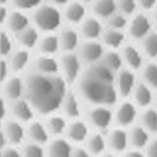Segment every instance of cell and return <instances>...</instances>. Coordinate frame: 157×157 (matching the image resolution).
Returning <instances> with one entry per match:
<instances>
[{"label":"cell","mask_w":157,"mask_h":157,"mask_svg":"<svg viewBox=\"0 0 157 157\" xmlns=\"http://www.w3.org/2000/svg\"><path fill=\"white\" fill-rule=\"evenodd\" d=\"M25 91L28 100L37 112L50 114L57 110L63 103L67 85L63 78L57 75L37 72L28 76Z\"/></svg>","instance_id":"1"},{"label":"cell","mask_w":157,"mask_h":157,"mask_svg":"<svg viewBox=\"0 0 157 157\" xmlns=\"http://www.w3.org/2000/svg\"><path fill=\"white\" fill-rule=\"evenodd\" d=\"M82 96L87 101L95 105L109 106L115 104L118 99V91L114 82H106L99 80L89 74H85L78 84Z\"/></svg>","instance_id":"2"},{"label":"cell","mask_w":157,"mask_h":157,"mask_svg":"<svg viewBox=\"0 0 157 157\" xmlns=\"http://www.w3.org/2000/svg\"><path fill=\"white\" fill-rule=\"evenodd\" d=\"M33 19L36 25L43 32H53L61 25V13L52 5H43L38 8Z\"/></svg>","instance_id":"3"},{"label":"cell","mask_w":157,"mask_h":157,"mask_svg":"<svg viewBox=\"0 0 157 157\" xmlns=\"http://www.w3.org/2000/svg\"><path fill=\"white\" fill-rule=\"evenodd\" d=\"M89 119L98 129L105 131L110 127L113 122V113L105 105H98L89 113Z\"/></svg>","instance_id":"4"},{"label":"cell","mask_w":157,"mask_h":157,"mask_svg":"<svg viewBox=\"0 0 157 157\" xmlns=\"http://www.w3.org/2000/svg\"><path fill=\"white\" fill-rule=\"evenodd\" d=\"M152 32L151 19L144 14H137L129 24V33L136 39H143Z\"/></svg>","instance_id":"5"},{"label":"cell","mask_w":157,"mask_h":157,"mask_svg":"<svg viewBox=\"0 0 157 157\" xmlns=\"http://www.w3.org/2000/svg\"><path fill=\"white\" fill-rule=\"evenodd\" d=\"M136 76L133 71L131 70H119L117 76V91L121 94L123 98L129 96L133 94L134 87H136Z\"/></svg>","instance_id":"6"},{"label":"cell","mask_w":157,"mask_h":157,"mask_svg":"<svg viewBox=\"0 0 157 157\" xmlns=\"http://www.w3.org/2000/svg\"><path fill=\"white\" fill-rule=\"evenodd\" d=\"M62 68H63V72L65 76L67 78V81H75L76 78L78 77V74H80V58H78L77 55L72 53V52H68L67 55H65L62 57Z\"/></svg>","instance_id":"7"},{"label":"cell","mask_w":157,"mask_h":157,"mask_svg":"<svg viewBox=\"0 0 157 157\" xmlns=\"http://www.w3.org/2000/svg\"><path fill=\"white\" fill-rule=\"evenodd\" d=\"M81 58L87 62V63H95L99 60H101L104 56V47L101 43L95 42V41H89L81 46L80 51Z\"/></svg>","instance_id":"8"},{"label":"cell","mask_w":157,"mask_h":157,"mask_svg":"<svg viewBox=\"0 0 157 157\" xmlns=\"http://www.w3.org/2000/svg\"><path fill=\"white\" fill-rule=\"evenodd\" d=\"M117 122L122 127L131 125L137 118V108L131 101H124L119 105L117 110Z\"/></svg>","instance_id":"9"},{"label":"cell","mask_w":157,"mask_h":157,"mask_svg":"<svg viewBox=\"0 0 157 157\" xmlns=\"http://www.w3.org/2000/svg\"><path fill=\"white\" fill-rule=\"evenodd\" d=\"M4 134H5V140H8L12 144L17 146L21 144L24 138V129L21 125V123L15 121H9L4 127Z\"/></svg>","instance_id":"10"},{"label":"cell","mask_w":157,"mask_h":157,"mask_svg":"<svg viewBox=\"0 0 157 157\" xmlns=\"http://www.w3.org/2000/svg\"><path fill=\"white\" fill-rule=\"evenodd\" d=\"M109 146L112 147V150L115 152H123L127 150L129 143V138H128V133L122 128H117L114 131H112V133L109 134Z\"/></svg>","instance_id":"11"},{"label":"cell","mask_w":157,"mask_h":157,"mask_svg":"<svg viewBox=\"0 0 157 157\" xmlns=\"http://www.w3.org/2000/svg\"><path fill=\"white\" fill-rule=\"evenodd\" d=\"M134 100L136 104L141 108H148L153 100V93L152 89L147 84H137L134 87Z\"/></svg>","instance_id":"12"},{"label":"cell","mask_w":157,"mask_h":157,"mask_svg":"<svg viewBox=\"0 0 157 157\" xmlns=\"http://www.w3.org/2000/svg\"><path fill=\"white\" fill-rule=\"evenodd\" d=\"M128 138L129 143L136 148H144L150 143V132H147L142 125H136L131 129Z\"/></svg>","instance_id":"13"},{"label":"cell","mask_w":157,"mask_h":157,"mask_svg":"<svg viewBox=\"0 0 157 157\" xmlns=\"http://www.w3.org/2000/svg\"><path fill=\"white\" fill-rule=\"evenodd\" d=\"M36 68L39 74L44 75H57L58 70H60V65L55 60L53 57L44 55L37 58L36 61Z\"/></svg>","instance_id":"14"},{"label":"cell","mask_w":157,"mask_h":157,"mask_svg":"<svg viewBox=\"0 0 157 157\" xmlns=\"http://www.w3.org/2000/svg\"><path fill=\"white\" fill-rule=\"evenodd\" d=\"M123 61L129 66L132 70H138L143 65V56L140 52L138 48H136L134 46H125L123 51Z\"/></svg>","instance_id":"15"},{"label":"cell","mask_w":157,"mask_h":157,"mask_svg":"<svg viewBox=\"0 0 157 157\" xmlns=\"http://www.w3.org/2000/svg\"><path fill=\"white\" fill-rule=\"evenodd\" d=\"M24 91V85L21 77L18 76H13L10 77L5 84V95L9 100H18L21 99Z\"/></svg>","instance_id":"16"},{"label":"cell","mask_w":157,"mask_h":157,"mask_svg":"<svg viewBox=\"0 0 157 157\" xmlns=\"http://www.w3.org/2000/svg\"><path fill=\"white\" fill-rule=\"evenodd\" d=\"M81 32L87 39H96L103 34V25L99 19L96 18H87L84 21Z\"/></svg>","instance_id":"17"},{"label":"cell","mask_w":157,"mask_h":157,"mask_svg":"<svg viewBox=\"0 0 157 157\" xmlns=\"http://www.w3.org/2000/svg\"><path fill=\"white\" fill-rule=\"evenodd\" d=\"M48 155L50 157H71L72 147L66 140L57 138L51 142L50 148H48Z\"/></svg>","instance_id":"18"},{"label":"cell","mask_w":157,"mask_h":157,"mask_svg":"<svg viewBox=\"0 0 157 157\" xmlns=\"http://www.w3.org/2000/svg\"><path fill=\"white\" fill-rule=\"evenodd\" d=\"M29 27V19L22 12H13L8 17V28L13 33H19Z\"/></svg>","instance_id":"19"},{"label":"cell","mask_w":157,"mask_h":157,"mask_svg":"<svg viewBox=\"0 0 157 157\" xmlns=\"http://www.w3.org/2000/svg\"><path fill=\"white\" fill-rule=\"evenodd\" d=\"M86 74H89L99 80H103V81H106V82H114L115 81V76H114V72L108 68L103 62H95L93 63V66L86 71Z\"/></svg>","instance_id":"20"},{"label":"cell","mask_w":157,"mask_h":157,"mask_svg":"<svg viewBox=\"0 0 157 157\" xmlns=\"http://www.w3.org/2000/svg\"><path fill=\"white\" fill-rule=\"evenodd\" d=\"M67 134L68 138L74 142H84L89 136V128L84 122L76 121L70 124L67 129Z\"/></svg>","instance_id":"21"},{"label":"cell","mask_w":157,"mask_h":157,"mask_svg":"<svg viewBox=\"0 0 157 157\" xmlns=\"http://www.w3.org/2000/svg\"><path fill=\"white\" fill-rule=\"evenodd\" d=\"M63 108H65V112H66L67 117L71 118V119H76V118H78L81 114L77 96L72 91L66 93V95L63 98Z\"/></svg>","instance_id":"22"},{"label":"cell","mask_w":157,"mask_h":157,"mask_svg":"<svg viewBox=\"0 0 157 157\" xmlns=\"http://www.w3.org/2000/svg\"><path fill=\"white\" fill-rule=\"evenodd\" d=\"M17 39L18 42L21 43L23 47L25 48H34L39 41V33L36 28L28 27L25 28L24 31L19 32L17 34Z\"/></svg>","instance_id":"23"},{"label":"cell","mask_w":157,"mask_h":157,"mask_svg":"<svg viewBox=\"0 0 157 157\" xmlns=\"http://www.w3.org/2000/svg\"><path fill=\"white\" fill-rule=\"evenodd\" d=\"M60 46L67 52L75 51L78 46V34L71 28H66L62 31L60 37Z\"/></svg>","instance_id":"24"},{"label":"cell","mask_w":157,"mask_h":157,"mask_svg":"<svg viewBox=\"0 0 157 157\" xmlns=\"http://www.w3.org/2000/svg\"><path fill=\"white\" fill-rule=\"evenodd\" d=\"M13 113L17 117L18 121L29 122V121L33 119V109H32V106L29 105L28 101H25L23 99H18V100L14 101Z\"/></svg>","instance_id":"25"},{"label":"cell","mask_w":157,"mask_h":157,"mask_svg":"<svg viewBox=\"0 0 157 157\" xmlns=\"http://www.w3.org/2000/svg\"><path fill=\"white\" fill-rule=\"evenodd\" d=\"M117 9L118 5L115 0H96L94 5V13L99 18L108 19L114 13H117Z\"/></svg>","instance_id":"26"},{"label":"cell","mask_w":157,"mask_h":157,"mask_svg":"<svg viewBox=\"0 0 157 157\" xmlns=\"http://www.w3.org/2000/svg\"><path fill=\"white\" fill-rule=\"evenodd\" d=\"M28 134L29 137L38 144H44L48 142V131L47 128L39 122H33L31 123V125L28 127Z\"/></svg>","instance_id":"27"},{"label":"cell","mask_w":157,"mask_h":157,"mask_svg":"<svg viewBox=\"0 0 157 157\" xmlns=\"http://www.w3.org/2000/svg\"><path fill=\"white\" fill-rule=\"evenodd\" d=\"M85 15H86V8L78 2L71 3L66 9V19L70 23H74V24L81 23L84 21Z\"/></svg>","instance_id":"28"},{"label":"cell","mask_w":157,"mask_h":157,"mask_svg":"<svg viewBox=\"0 0 157 157\" xmlns=\"http://www.w3.org/2000/svg\"><path fill=\"white\" fill-rule=\"evenodd\" d=\"M103 39H104V43L113 48V50H117L123 46L124 41H125V37L124 33L122 31H118V29H108L103 33Z\"/></svg>","instance_id":"29"},{"label":"cell","mask_w":157,"mask_h":157,"mask_svg":"<svg viewBox=\"0 0 157 157\" xmlns=\"http://www.w3.org/2000/svg\"><path fill=\"white\" fill-rule=\"evenodd\" d=\"M142 127L150 133L157 132V110L153 108H147L142 114Z\"/></svg>","instance_id":"30"},{"label":"cell","mask_w":157,"mask_h":157,"mask_svg":"<svg viewBox=\"0 0 157 157\" xmlns=\"http://www.w3.org/2000/svg\"><path fill=\"white\" fill-rule=\"evenodd\" d=\"M29 52L25 50H21V51H17L12 60H10V67L14 72H21L23 71L24 68L27 67V65L29 63Z\"/></svg>","instance_id":"31"},{"label":"cell","mask_w":157,"mask_h":157,"mask_svg":"<svg viewBox=\"0 0 157 157\" xmlns=\"http://www.w3.org/2000/svg\"><path fill=\"white\" fill-rule=\"evenodd\" d=\"M60 48V37L55 34L46 36L41 41V52L43 55H55Z\"/></svg>","instance_id":"32"},{"label":"cell","mask_w":157,"mask_h":157,"mask_svg":"<svg viewBox=\"0 0 157 157\" xmlns=\"http://www.w3.org/2000/svg\"><path fill=\"white\" fill-rule=\"evenodd\" d=\"M103 63L110 68L113 72H118L119 70H122V66H123V57L115 52V51H109L104 53L103 56Z\"/></svg>","instance_id":"33"},{"label":"cell","mask_w":157,"mask_h":157,"mask_svg":"<svg viewBox=\"0 0 157 157\" xmlns=\"http://www.w3.org/2000/svg\"><path fill=\"white\" fill-rule=\"evenodd\" d=\"M106 141L100 133L93 134L87 141V148L93 155H101L105 151Z\"/></svg>","instance_id":"34"},{"label":"cell","mask_w":157,"mask_h":157,"mask_svg":"<svg viewBox=\"0 0 157 157\" xmlns=\"http://www.w3.org/2000/svg\"><path fill=\"white\" fill-rule=\"evenodd\" d=\"M66 129V121L60 115H53L47 121V131L55 136L62 134Z\"/></svg>","instance_id":"35"},{"label":"cell","mask_w":157,"mask_h":157,"mask_svg":"<svg viewBox=\"0 0 157 157\" xmlns=\"http://www.w3.org/2000/svg\"><path fill=\"white\" fill-rule=\"evenodd\" d=\"M143 51L150 58L157 57V33L151 32L143 38Z\"/></svg>","instance_id":"36"},{"label":"cell","mask_w":157,"mask_h":157,"mask_svg":"<svg viewBox=\"0 0 157 157\" xmlns=\"http://www.w3.org/2000/svg\"><path fill=\"white\" fill-rule=\"evenodd\" d=\"M143 80L151 89H157V63H148L143 68Z\"/></svg>","instance_id":"37"},{"label":"cell","mask_w":157,"mask_h":157,"mask_svg":"<svg viewBox=\"0 0 157 157\" xmlns=\"http://www.w3.org/2000/svg\"><path fill=\"white\" fill-rule=\"evenodd\" d=\"M108 24L112 29H118V31H122L127 27L128 24V21H127V18L124 14H117L114 13L112 17L108 18Z\"/></svg>","instance_id":"38"},{"label":"cell","mask_w":157,"mask_h":157,"mask_svg":"<svg viewBox=\"0 0 157 157\" xmlns=\"http://www.w3.org/2000/svg\"><path fill=\"white\" fill-rule=\"evenodd\" d=\"M118 8L124 15H132L137 9V0H118Z\"/></svg>","instance_id":"39"},{"label":"cell","mask_w":157,"mask_h":157,"mask_svg":"<svg viewBox=\"0 0 157 157\" xmlns=\"http://www.w3.org/2000/svg\"><path fill=\"white\" fill-rule=\"evenodd\" d=\"M12 48H13V44L10 38H9V36L5 32H2L0 33V56L2 57L9 56L12 52Z\"/></svg>","instance_id":"40"},{"label":"cell","mask_w":157,"mask_h":157,"mask_svg":"<svg viewBox=\"0 0 157 157\" xmlns=\"http://www.w3.org/2000/svg\"><path fill=\"white\" fill-rule=\"evenodd\" d=\"M24 157H44V151L41 144L29 143L24 148Z\"/></svg>","instance_id":"41"},{"label":"cell","mask_w":157,"mask_h":157,"mask_svg":"<svg viewBox=\"0 0 157 157\" xmlns=\"http://www.w3.org/2000/svg\"><path fill=\"white\" fill-rule=\"evenodd\" d=\"M42 2L43 0H14V5L22 10H29V9L38 8Z\"/></svg>","instance_id":"42"},{"label":"cell","mask_w":157,"mask_h":157,"mask_svg":"<svg viewBox=\"0 0 157 157\" xmlns=\"http://www.w3.org/2000/svg\"><path fill=\"white\" fill-rule=\"evenodd\" d=\"M146 148V157H157V140L150 141Z\"/></svg>","instance_id":"43"},{"label":"cell","mask_w":157,"mask_h":157,"mask_svg":"<svg viewBox=\"0 0 157 157\" xmlns=\"http://www.w3.org/2000/svg\"><path fill=\"white\" fill-rule=\"evenodd\" d=\"M137 3L144 10H150V9H153L157 5V0H137Z\"/></svg>","instance_id":"44"},{"label":"cell","mask_w":157,"mask_h":157,"mask_svg":"<svg viewBox=\"0 0 157 157\" xmlns=\"http://www.w3.org/2000/svg\"><path fill=\"white\" fill-rule=\"evenodd\" d=\"M8 76V63L4 60H0V85H2Z\"/></svg>","instance_id":"45"},{"label":"cell","mask_w":157,"mask_h":157,"mask_svg":"<svg viewBox=\"0 0 157 157\" xmlns=\"http://www.w3.org/2000/svg\"><path fill=\"white\" fill-rule=\"evenodd\" d=\"M3 157H22V156H21V153H19L18 150L9 147V148H5L3 151Z\"/></svg>","instance_id":"46"},{"label":"cell","mask_w":157,"mask_h":157,"mask_svg":"<svg viewBox=\"0 0 157 157\" xmlns=\"http://www.w3.org/2000/svg\"><path fill=\"white\" fill-rule=\"evenodd\" d=\"M71 157H90V153L84 148H76V150H72Z\"/></svg>","instance_id":"47"},{"label":"cell","mask_w":157,"mask_h":157,"mask_svg":"<svg viewBox=\"0 0 157 157\" xmlns=\"http://www.w3.org/2000/svg\"><path fill=\"white\" fill-rule=\"evenodd\" d=\"M5 114H6V106H5V101L2 96H0V125H2V122L5 118Z\"/></svg>","instance_id":"48"},{"label":"cell","mask_w":157,"mask_h":157,"mask_svg":"<svg viewBox=\"0 0 157 157\" xmlns=\"http://www.w3.org/2000/svg\"><path fill=\"white\" fill-rule=\"evenodd\" d=\"M6 19H8V10H6V8L3 6V5H0V24H3Z\"/></svg>","instance_id":"49"},{"label":"cell","mask_w":157,"mask_h":157,"mask_svg":"<svg viewBox=\"0 0 157 157\" xmlns=\"http://www.w3.org/2000/svg\"><path fill=\"white\" fill-rule=\"evenodd\" d=\"M124 157H146V155L142 153V152L138 151V150H136V151H131V152H128Z\"/></svg>","instance_id":"50"},{"label":"cell","mask_w":157,"mask_h":157,"mask_svg":"<svg viewBox=\"0 0 157 157\" xmlns=\"http://www.w3.org/2000/svg\"><path fill=\"white\" fill-rule=\"evenodd\" d=\"M52 3H55V4H57V5H65V4H67L70 0H51Z\"/></svg>","instance_id":"51"},{"label":"cell","mask_w":157,"mask_h":157,"mask_svg":"<svg viewBox=\"0 0 157 157\" xmlns=\"http://www.w3.org/2000/svg\"><path fill=\"white\" fill-rule=\"evenodd\" d=\"M101 157H117V156H114V155H110V153H108V155H103Z\"/></svg>","instance_id":"52"},{"label":"cell","mask_w":157,"mask_h":157,"mask_svg":"<svg viewBox=\"0 0 157 157\" xmlns=\"http://www.w3.org/2000/svg\"><path fill=\"white\" fill-rule=\"evenodd\" d=\"M155 22L157 23V6H156V10H155Z\"/></svg>","instance_id":"53"},{"label":"cell","mask_w":157,"mask_h":157,"mask_svg":"<svg viewBox=\"0 0 157 157\" xmlns=\"http://www.w3.org/2000/svg\"><path fill=\"white\" fill-rule=\"evenodd\" d=\"M5 3H8V0H0V5H3Z\"/></svg>","instance_id":"54"},{"label":"cell","mask_w":157,"mask_h":157,"mask_svg":"<svg viewBox=\"0 0 157 157\" xmlns=\"http://www.w3.org/2000/svg\"><path fill=\"white\" fill-rule=\"evenodd\" d=\"M81 2H85V3H90V2H93V0H81Z\"/></svg>","instance_id":"55"},{"label":"cell","mask_w":157,"mask_h":157,"mask_svg":"<svg viewBox=\"0 0 157 157\" xmlns=\"http://www.w3.org/2000/svg\"><path fill=\"white\" fill-rule=\"evenodd\" d=\"M0 157H3V151H2V148H0Z\"/></svg>","instance_id":"56"}]
</instances>
